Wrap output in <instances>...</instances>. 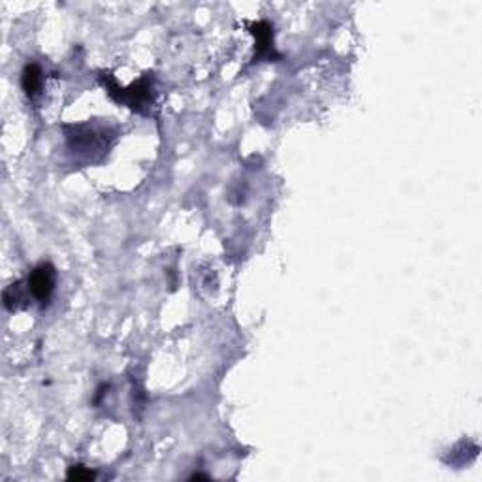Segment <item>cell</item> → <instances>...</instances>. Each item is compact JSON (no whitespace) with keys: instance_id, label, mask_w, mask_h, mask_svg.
<instances>
[{"instance_id":"cell-1","label":"cell","mask_w":482,"mask_h":482,"mask_svg":"<svg viewBox=\"0 0 482 482\" xmlns=\"http://www.w3.org/2000/svg\"><path fill=\"white\" fill-rule=\"evenodd\" d=\"M104 83L108 87L109 97L115 98V100H119V102L123 104H128L132 109L142 112L143 106H147V104L153 102V97H151V81H149V78H143V80H140L138 83H132L131 89H119V87H115V83L109 80V78L108 81L104 80Z\"/></svg>"},{"instance_id":"cell-3","label":"cell","mask_w":482,"mask_h":482,"mask_svg":"<svg viewBox=\"0 0 482 482\" xmlns=\"http://www.w3.org/2000/svg\"><path fill=\"white\" fill-rule=\"evenodd\" d=\"M251 32L256 40V57H272L273 55V27L267 21H258L251 25Z\"/></svg>"},{"instance_id":"cell-6","label":"cell","mask_w":482,"mask_h":482,"mask_svg":"<svg viewBox=\"0 0 482 482\" xmlns=\"http://www.w3.org/2000/svg\"><path fill=\"white\" fill-rule=\"evenodd\" d=\"M66 478L68 481H92L95 478V473L91 469H85L83 465H74L70 467L68 473H66Z\"/></svg>"},{"instance_id":"cell-2","label":"cell","mask_w":482,"mask_h":482,"mask_svg":"<svg viewBox=\"0 0 482 482\" xmlns=\"http://www.w3.org/2000/svg\"><path fill=\"white\" fill-rule=\"evenodd\" d=\"M55 279H57V272L49 262H44L30 272L29 279H27L29 292L35 300L40 301L42 306H46L47 301L52 300L53 290H55Z\"/></svg>"},{"instance_id":"cell-5","label":"cell","mask_w":482,"mask_h":482,"mask_svg":"<svg viewBox=\"0 0 482 482\" xmlns=\"http://www.w3.org/2000/svg\"><path fill=\"white\" fill-rule=\"evenodd\" d=\"M21 281H18V283L10 284L6 290H4V306H6V309H10V311H18V309H21V301H25V296L21 294Z\"/></svg>"},{"instance_id":"cell-4","label":"cell","mask_w":482,"mask_h":482,"mask_svg":"<svg viewBox=\"0 0 482 482\" xmlns=\"http://www.w3.org/2000/svg\"><path fill=\"white\" fill-rule=\"evenodd\" d=\"M42 68L36 63H29L25 66L23 76H21V85H23L25 95L29 98H36L42 89Z\"/></svg>"}]
</instances>
